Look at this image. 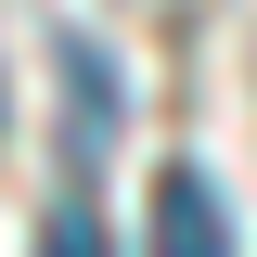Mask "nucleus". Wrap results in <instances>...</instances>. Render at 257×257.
I'll return each instance as SVG.
<instances>
[{
	"instance_id": "nucleus-3",
	"label": "nucleus",
	"mask_w": 257,
	"mask_h": 257,
	"mask_svg": "<svg viewBox=\"0 0 257 257\" xmlns=\"http://www.w3.org/2000/svg\"><path fill=\"white\" fill-rule=\"evenodd\" d=\"M39 257H116V244H103L90 206H52V219H39Z\"/></svg>"
},
{
	"instance_id": "nucleus-1",
	"label": "nucleus",
	"mask_w": 257,
	"mask_h": 257,
	"mask_svg": "<svg viewBox=\"0 0 257 257\" xmlns=\"http://www.w3.org/2000/svg\"><path fill=\"white\" fill-rule=\"evenodd\" d=\"M52 64H64V155H77V167H103V155H116V128H128V103H116V64H103L77 26L52 39Z\"/></svg>"
},
{
	"instance_id": "nucleus-2",
	"label": "nucleus",
	"mask_w": 257,
	"mask_h": 257,
	"mask_svg": "<svg viewBox=\"0 0 257 257\" xmlns=\"http://www.w3.org/2000/svg\"><path fill=\"white\" fill-rule=\"evenodd\" d=\"M155 257H231V206L206 167H155Z\"/></svg>"
}]
</instances>
